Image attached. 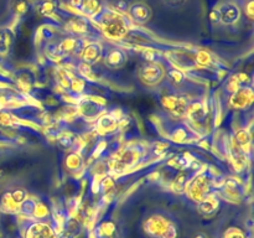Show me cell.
I'll return each instance as SVG.
<instances>
[{
	"mask_svg": "<svg viewBox=\"0 0 254 238\" xmlns=\"http://www.w3.org/2000/svg\"><path fill=\"white\" fill-rule=\"evenodd\" d=\"M98 19L99 22H101L102 31L104 32V35L108 39L121 40L128 32V21H127V19L121 12H117L116 10H109L104 7V10L99 15Z\"/></svg>",
	"mask_w": 254,
	"mask_h": 238,
	"instance_id": "obj_1",
	"label": "cell"
},
{
	"mask_svg": "<svg viewBox=\"0 0 254 238\" xmlns=\"http://www.w3.org/2000/svg\"><path fill=\"white\" fill-rule=\"evenodd\" d=\"M210 20H211V22H212L213 25H218V24H221L220 11H218L217 7H216V9H213L212 11L210 12Z\"/></svg>",
	"mask_w": 254,
	"mask_h": 238,
	"instance_id": "obj_32",
	"label": "cell"
},
{
	"mask_svg": "<svg viewBox=\"0 0 254 238\" xmlns=\"http://www.w3.org/2000/svg\"><path fill=\"white\" fill-rule=\"evenodd\" d=\"M98 129L104 133H109V131H113L117 128V119L113 118L112 116H103L98 120Z\"/></svg>",
	"mask_w": 254,
	"mask_h": 238,
	"instance_id": "obj_19",
	"label": "cell"
},
{
	"mask_svg": "<svg viewBox=\"0 0 254 238\" xmlns=\"http://www.w3.org/2000/svg\"><path fill=\"white\" fill-rule=\"evenodd\" d=\"M104 10V4L102 0H82L78 11L86 17L96 19Z\"/></svg>",
	"mask_w": 254,
	"mask_h": 238,
	"instance_id": "obj_12",
	"label": "cell"
},
{
	"mask_svg": "<svg viewBox=\"0 0 254 238\" xmlns=\"http://www.w3.org/2000/svg\"><path fill=\"white\" fill-rule=\"evenodd\" d=\"M96 236L98 238H116L117 237V226L113 221H104L103 223L97 227Z\"/></svg>",
	"mask_w": 254,
	"mask_h": 238,
	"instance_id": "obj_17",
	"label": "cell"
},
{
	"mask_svg": "<svg viewBox=\"0 0 254 238\" xmlns=\"http://www.w3.org/2000/svg\"><path fill=\"white\" fill-rule=\"evenodd\" d=\"M245 14L250 20L254 19V1L253 0H247L245 4Z\"/></svg>",
	"mask_w": 254,
	"mask_h": 238,
	"instance_id": "obj_31",
	"label": "cell"
},
{
	"mask_svg": "<svg viewBox=\"0 0 254 238\" xmlns=\"http://www.w3.org/2000/svg\"><path fill=\"white\" fill-rule=\"evenodd\" d=\"M225 238H246L245 232L240 228H230V230L226 232Z\"/></svg>",
	"mask_w": 254,
	"mask_h": 238,
	"instance_id": "obj_28",
	"label": "cell"
},
{
	"mask_svg": "<svg viewBox=\"0 0 254 238\" xmlns=\"http://www.w3.org/2000/svg\"><path fill=\"white\" fill-rule=\"evenodd\" d=\"M64 29L68 32H71L72 35H83L88 31V22L84 19H71L66 24Z\"/></svg>",
	"mask_w": 254,
	"mask_h": 238,
	"instance_id": "obj_16",
	"label": "cell"
},
{
	"mask_svg": "<svg viewBox=\"0 0 254 238\" xmlns=\"http://www.w3.org/2000/svg\"><path fill=\"white\" fill-rule=\"evenodd\" d=\"M15 32L9 26H0V56H6L12 49Z\"/></svg>",
	"mask_w": 254,
	"mask_h": 238,
	"instance_id": "obj_14",
	"label": "cell"
},
{
	"mask_svg": "<svg viewBox=\"0 0 254 238\" xmlns=\"http://www.w3.org/2000/svg\"><path fill=\"white\" fill-rule=\"evenodd\" d=\"M211 191V180L208 176L201 175L197 176L196 178H193L191 181V183L188 187L189 196H190L192 200L196 201H202L203 198H206L207 196H210Z\"/></svg>",
	"mask_w": 254,
	"mask_h": 238,
	"instance_id": "obj_5",
	"label": "cell"
},
{
	"mask_svg": "<svg viewBox=\"0 0 254 238\" xmlns=\"http://www.w3.org/2000/svg\"><path fill=\"white\" fill-rule=\"evenodd\" d=\"M128 15L136 24H145L151 17V9L146 2L134 1L129 5Z\"/></svg>",
	"mask_w": 254,
	"mask_h": 238,
	"instance_id": "obj_8",
	"label": "cell"
},
{
	"mask_svg": "<svg viewBox=\"0 0 254 238\" xmlns=\"http://www.w3.org/2000/svg\"><path fill=\"white\" fill-rule=\"evenodd\" d=\"M26 198V191L24 188H14L4 193L1 198V208L5 212L14 213L19 211L20 205Z\"/></svg>",
	"mask_w": 254,
	"mask_h": 238,
	"instance_id": "obj_6",
	"label": "cell"
},
{
	"mask_svg": "<svg viewBox=\"0 0 254 238\" xmlns=\"http://www.w3.org/2000/svg\"><path fill=\"white\" fill-rule=\"evenodd\" d=\"M186 1H188V0H163L164 4L168 5V6L170 7H180L183 6Z\"/></svg>",
	"mask_w": 254,
	"mask_h": 238,
	"instance_id": "obj_33",
	"label": "cell"
},
{
	"mask_svg": "<svg viewBox=\"0 0 254 238\" xmlns=\"http://www.w3.org/2000/svg\"><path fill=\"white\" fill-rule=\"evenodd\" d=\"M189 117H191L195 120H200L205 116V109H203V104L200 102H195L192 104H189L188 111H186Z\"/></svg>",
	"mask_w": 254,
	"mask_h": 238,
	"instance_id": "obj_21",
	"label": "cell"
},
{
	"mask_svg": "<svg viewBox=\"0 0 254 238\" xmlns=\"http://www.w3.org/2000/svg\"><path fill=\"white\" fill-rule=\"evenodd\" d=\"M36 201L34 200V198H25L24 201H22V203L20 205L19 207V211L21 213H24L25 216H34V212H35V208H36Z\"/></svg>",
	"mask_w": 254,
	"mask_h": 238,
	"instance_id": "obj_23",
	"label": "cell"
},
{
	"mask_svg": "<svg viewBox=\"0 0 254 238\" xmlns=\"http://www.w3.org/2000/svg\"><path fill=\"white\" fill-rule=\"evenodd\" d=\"M66 166L68 170L77 171L82 168V158L76 153H71L67 155Z\"/></svg>",
	"mask_w": 254,
	"mask_h": 238,
	"instance_id": "obj_22",
	"label": "cell"
},
{
	"mask_svg": "<svg viewBox=\"0 0 254 238\" xmlns=\"http://www.w3.org/2000/svg\"><path fill=\"white\" fill-rule=\"evenodd\" d=\"M190 178H191V174L188 173V171L181 173L180 175H178V178H175V181H174V188H176L178 191L184 190V188L186 187V183H188L189 180H190Z\"/></svg>",
	"mask_w": 254,
	"mask_h": 238,
	"instance_id": "obj_25",
	"label": "cell"
},
{
	"mask_svg": "<svg viewBox=\"0 0 254 238\" xmlns=\"http://www.w3.org/2000/svg\"><path fill=\"white\" fill-rule=\"evenodd\" d=\"M164 76H165V71L160 64L155 63V62H145L139 67V79H140L141 83L148 87H153L160 83Z\"/></svg>",
	"mask_w": 254,
	"mask_h": 238,
	"instance_id": "obj_3",
	"label": "cell"
},
{
	"mask_svg": "<svg viewBox=\"0 0 254 238\" xmlns=\"http://www.w3.org/2000/svg\"><path fill=\"white\" fill-rule=\"evenodd\" d=\"M220 207L218 200L213 196H207L202 201L198 202V211L202 216H212Z\"/></svg>",
	"mask_w": 254,
	"mask_h": 238,
	"instance_id": "obj_15",
	"label": "cell"
},
{
	"mask_svg": "<svg viewBox=\"0 0 254 238\" xmlns=\"http://www.w3.org/2000/svg\"><path fill=\"white\" fill-rule=\"evenodd\" d=\"M168 78L174 84H180L184 82V73L181 71H179V69H170L168 72Z\"/></svg>",
	"mask_w": 254,
	"mask_h": 238,
	"instance_id": "obj_26",
	"label": "cell"
},
{
	"mask_svg": "<svg viewBox=\"0 0 254 238\" xmlns=\"http://www.w3.org/2000/svg\"><path fill=\"white\" fill-rule=\"evenodd\" d=\"M30 2L29 0H12L11 11L16 17H21L29 11Z\"/></svg>",
	"mask_w": 254,
	"mask_h": 238,
	"instance_id": "obj_20",
	"label": "cell"
},
{
	"mask_svg": "<svg viewBox=\"0 0 254 238\" xmlns=\"http://www.w3.org/2000/svg\"><path fill=\"white\" fill-rule=\"evenodd\" d=\"M35 7L42 16H52L54 12L56 11L57 6L54 0H37Z\"/></svg>",
	"mask_w": 254,
	"mask_h": 238,
	"instance_id": "obj_18",
	"label": "cell"
},
{
	"mask_svg": "<svg viewBox=\"0 0 254 238\" xmlns=\"http://www.w3.org/2000/svg\"><path fill=\"white\" fill-rule=\"evenodd\" d=\"M25 238H57V236L47 223L35 222L27 227Z\"/></svg>",
	"mask_w": 254,
	"mask_h": 238,
	"instance_id": "obj_11",
	"label": "cell"
},
{
	"mask_svg": "<svg viewBox=\"0 0 254 238\" xmlns=\"http://www.w3.org/2000/svg\"><path fill=\"white\" fill-rule=\"evenodd\" d=\"M220 11L221 16V24L223 25H235L240 21L241 16H242V11L241 7L238 6L237 2L235 1H225L217 7Z\"/></svg>",
	"mask_w": 254,
	"mask_h": 238,
	"instance_id": "obj_7",
	"label": "cell"
},
{
	"mask_svg": "<svg viewBox=\"0 0 254 238\" xmlns=\"http://www.w3.org/2000/svg\"><path fill=\"white\" fill-rule=\"evenodd\" d=\"M253 92L251 88H240L233 92L230 99L231 106L235 109H246L252 104Z\"/></svg>",
	"mask_w": 254,
	"mask_h": 238,
	"instance_id": "obj_10",
	"label": "cell"
},
{
	"mask_svg": "<svg viewBox=\"0 0 254 238\" xmlns=\"http://www.w3.org/2000/svg\"><path fill=\"white\" fill-rule=\"evenodd\" d=\"M129 2L126 0H116L114 1V9L117 12H127L129 9Z\"/></svg>",
	"mask_w": 254,
	"mask_h": 238,
	"instance_id": "obj_30",
	"label": "cell"
},
{
	"mask_svg": "<svg viewBox=\"0 0 254 238\" xmlns=\"http://www.w3.org/2000/svg\"><path fill=\"white\" fill-rule=\"evenodd\" d=\"M192 238H208V236L205 232H197L192 236Z\"/></svg>",
	"mask_w": 254,
	"mask_h": 238,
	"instance_id": "obj_34",
	"label": "cell"
},
{
	"mask_svg": "<svg viewBox=\"0 0 254 238\" xmlns=\"http://www.w3.org/2000/svg\"><path fill=\"white\" fill-rule=\"evenodd\" d=\"M57 144H59L61 148L64 149H69L73 146L74 144V135L72 133H69V131H66V133L61 134V135L59 136V139H57Z\"/></svg>",
	"mask_w": 254,
	"mask_h": 238,
	"instance_id": "obj_24",
	"label": "cell"
},
{
	"mask_svg": "<svg viewBox=\"0 0 254 238\" xmlns=\"http://www.w3.org/2000/svg\"><path fill=\"white\" fill-rule=\"evenodd\" d=\"M103 56V47L98 42H86L81 51V57L86 64L97 63Z\"/></svg>",
	"mask_w": 254,
	"mask_h": 238,
	"instance_id": "obj_9",
	"label": "cell"
},
{
	"mask_svg": "<svg viewBox=\"0 0 254 238\" xmlns=\"http://www.w3.org/2000/svg\"><path fill=\"white\" fill-rule=\"evenodd\" d=\"M250 135H248V133L246 130H240L237 133V135H236V140H237V143L241 146H245L246 144L250 143Z\"/></svg>",
	"mask_w": 254,
	"mask_h": 238,
	"instance_id": "obj_29",
	"label": "cell"
},
{
	"mask_svg": "<svg viewBox=\"0 0 254 238\" xmlns=\"http://www.w3.org/2000/svg\"><path fill=\"white\" fill-rule=\"evenodd\" d=\"M127 59H128V55L124 50L114 47V49L107 51L106 56H104V62L111 68H119V67L126 64Z\"/></svg>",
	"mask_w": 254,
	"mask_h": 238,
	"instance_id": "obj_13",
	"label": "cell"
},
{
	"mask_svg": "<svg viewBox=\"0 0 254 238\" xmlns=\"http://www.w3.org/2000/svg\"><path fill=\"white\" fill-rule=\"evenodd\" d=\"M47 215H49V210H47L46 206H45L44 203H36V208H35L34 217L42 218V217H46Z\"/></svg>",
	"mask_w": 254,
	"mask_h": 238,
	"instance_id": "obj_27",
	"label": "cell"
},
{
	"mask_svg": "<svg viewBox=\"0 0 254 238\" xmlns=\"http://www.w3.org/2000/svg\"><path fill=\"white\" fill-rule=\"evenodd\" d=\"M160 101L163 103L164 108L168 109L169 112L178 114V116L185 114L186 111H188V101L183 96H180V94H178L174 91L164 92L163 96L160 97Z\"/></svg>",
	"mask_w": 254,
	"mask_h": 238,
	"instance_id": "obj_4",
	"label": "cell"
},
{
	"mask_svg": "<svg viewBox=\"0 0 254 238\" xmlns=\"http://www.w3.org/2000/svg\"><path fill=\"white\" fill-rule=\"evenodd\" d=\"M144 231L150 238H176L179 228L173 218L164 215H151L144 222Z\"/></svg>",
	"mask_w": 254,
	"mask_h": 238,
	"instance_id": "obj_2",
	"label": "cell"
}]
</instances>
